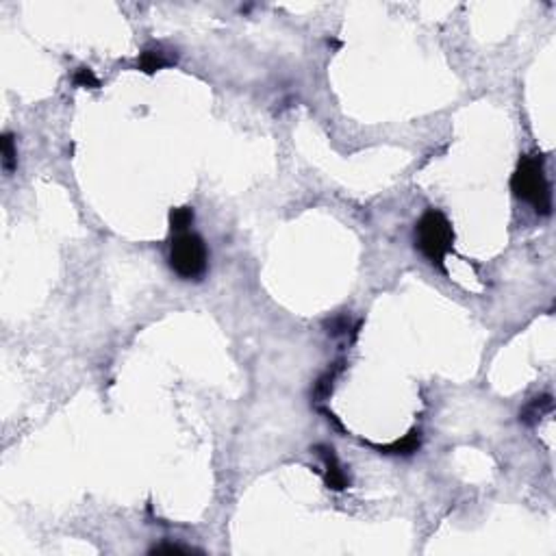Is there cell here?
<instances>
[{
  "instance_id": "obj_1",
  "label": "cell",
  "mask_w": 556,
  "mask_h": 556,
  "mask_svg": "<svg viewBox=\"0 0 556 556\" xmlns=\"http://www.w3.org/2000/svg\"><path fill=\"white\" fill-rule=\"evenodd\" d=\"M415 248L432 267L446 272V257L454 252V228L452 222L439 209H428L415 222Z\"/></svg>"
},
{
  "instance_id": "obj_2",
  "label": "cell",
  "mask_w": 556,
  "mask_h": 556,
  "mask_svg": "<svg viewBox=\"0 0 556 556\" xmlns=\"http://www.w3.org/2000/svg\"><path fill=\"white\" fill-rule=\"evenodd\" d=\"M541 155H524L511 176V189L517 200L528 202L537 215L552 213V187L546 176Z\"/></svg>"
},
{
  "instance_id": "obj_3",
  "label": "cell",
  "mask_w": 556,
  "mask_h": 556,
  "mask_svg": "<svg viewBox=\"0 0 556 556\" xmlns=\"http://www.w3.org/2000/svg\"><path fill=\"white\" fill-rule=\"evenodd\" d=\"M170 269L183 280H202L209 269V248L205 239L194 230L172 235L170 255H167Z\"/></svg>"
},
{
  "instance_id": "obj_4",
  "label": "cell",
  "mask_w": 556,
  "mask_h": 556,
  "mask_svg": "<svg viewBox=\"0 0 556 556\" xmlns=\"http://www.w3.org/2000/svg\"><path fill=\"white\" fill-rule=\"evenodd\" d=\"M315 452L317 457L322 459L324 463V480H326V487L332 491H344L346 487H350V480L346 476L344 467L337 461V454L332 448L328 446H315Z\"/></svg>"
},
{
  "instance_id": "obj_5",
  "label": "cell",
  "mask_w": 556,
  "mask_h": 556,
  "mask_svg": "<svg viewBox=\"0 0 556 556\" xmlns=\"http://www.w3.org/2000/svg\"><path fill=\"white\" fill-rule=\"evenodd\" d=\"M174 61H176V57H172L163 46L153 44V46H146L142 50V55L137 59V67L146 74H155L157 70H163V67L172 65Z\"/></svg>"
},
{
  "instance_id": "obj_6",
  "label": "cell",
  "mask_w": 556,
  "mask_h": 556,
  "mask_svg": "<svg viewBox=\"0 0 556 556\" xmlns=\"http://www.w3.org/2000/svg\"><path fill=\"white\" fill-rule=\"evenodd\" d=\"M419 444H422V435H419V430H411L407 437H402V439L389 446H376V450L385 454H402V457H409V454L419 450Z\"/></svg>"
},
{
  "instance_id": "obj_7",
  "label": "cell",
  "mask_w": 556,
  "mask_h": 556,
  "mask_svg": "<svg viewBox=\"0 0 556 556\" xmlns=\"http://www.w3.org/2000/svg\"><path fill=\"white\" fill-rule=\"evenodd\" d=\"M552 411V398L550 396H544V398H534L528 407L521 411L519 419L524 424H534L537 419H541L544 413H550Z\"/></svg>"
},
{
  "instance_id": "obj_8",
  "label": "cell",
  "mask_w": 556,
  "mask_h": 556,
  "mask_svg": "<svg viewBox=\"0 0 556 556\" xmlns=\"http://www.w3.org/2000/svg\"><path fill=\"white\" fill-rule=\"evenodd\" d=\"M194 224V209L192 207H176L170 211V230L172 235L189 230Z\"/></svg>"
},
{
  "instance_id": "obj_9",
  "label": "cell",
  "mask_w": 556,
  "mask_h": 556,
  "mask_svg": "<svg viewBox=\"0 0 556 556\" xmlns=\"http://www.w3.org/2000/svg\"><path fill=\"white\" fill-rule=\"evenodd\" d=\"M0 146H3V167L7 174H11L15 170V165H18V148H15L13 135L5 133L3 140H0Z\"/></svg>"
},
{
  "instance_id": "obj_10",
  "label": "cell",
  "mask_w": 556,
  "mask_h": 556,
  "mask_svg": "<svg viewBox=\"0 0 556 556\" xmlns=\"http://www.w3.org/2000/svg\"><path fill=\"white\" fill-rule=\"evenodd\" d=\"M72 81H74V85L76 87H90V90H98L100 87V81H98V76L94 74V70L92 67H78V70L74 72V76H72Z\"/></svg>"
},
{
  "instance_id": "obj_11",
  "label": "cell",
  "mask_w": 556,
  "mask_h": 556,
  "mask_svg": "<svg viewBox=\"0 0 556 556\" xmlns=\"http://www.w3.org/2000/svg\"><path fill=\"white\" fill-rule=\"evenodd\" d=\"M339 372H342V367H328L326 372H324V376L317 380V385H315V396L317 398H326L330 391H332V382H335V378L339 376Z\"/></svg>"
},
{
  "instance_id": "obj_12",
  "label": "cell",
  "mask_w": 556,
  "mask_h": 556,
  "mask_svg": "<svg viewBox=\"0 0 556 556\" xmlns=\"http://www.w3.org/2000/svg\"><path fill=\"white\" fill-rule=\"evenodd\" d=\"M163 552H167V554H174V552H183V554H189V552H194V550H192V548H185V546H172V544L155 546L153 550H150V554H163Z\"/></svg>"
}]
</instances>
